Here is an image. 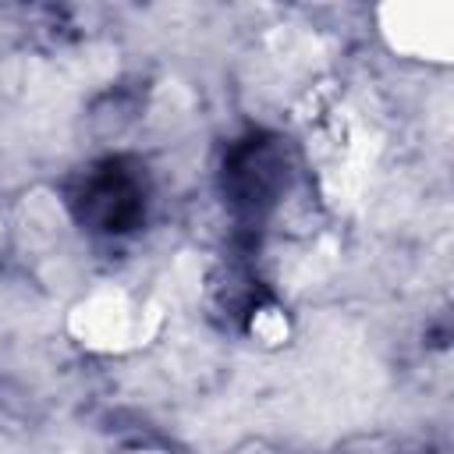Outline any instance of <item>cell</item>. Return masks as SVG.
<instances>
[{
    "label": "cell",
    "mask_w": 454,
    "mask_h": 454,
    "mask_svg": "<svg viewBox=\"0 0 454 454\" xmlns=\"http://www.w3.org/2000/svg\"><path fill=\"white\" fill-rule=\"evenodd\" d=\"M145 202H149L145 174L135 160H124V156L92 163L71 192L74 216L99 234L135 231L145 220Z\"/></svg>",
    "instance_id": "6da1fadb"
},
{
    "label": "cell",
    "mask_w": 454,
    "mask_h": 454,
    "mask_svg": "<svg viewBox=\"0 0 454 454\" xmlns=\"http://www.w3.org/2000/svg\"><path fill=\"white\" fill-rule=\"evenodd\" d=\"M287 174H291V160L284 142L277 135L259 131V135L238 138L227 149L220 181H223L227 202L241 216H262L280 202L287 188Z\"/></svg>",
    "instance_id": "7a4b0ae2"
}]
</instances>
